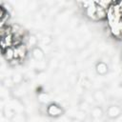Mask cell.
<instances>
[{
  "mask_svg": "<svg viewBox=\"0 0 122 122\" xmlns=\"http://www.w3.org/2000/svg\"><path fill=\"white\" fill-rule=\"evenodd\" d=\"M47 112L51 116L56 117V116H59L63 113V110L61 109L60 106H58L56 104H51V105H49V107L47 109Z\"/></svg>",
  "mask_w": 122,
  "mask_h": 122,
  "instance_id": "1",
  "label": "cell"
},
{
  "mask_svg": "<svg viewBox=\"0 0 122 122\" xmlns=\"http://www.w3.org/2000/svg\"><path fill=\"white\" fill-rule=\"evenodd\" d=\"M11 121L12 122H25L26 121V117L23 113H15L12 117H11Z\"/></svg>",
  "mask_w": 122,
  "mask_h": 122,
  "instance_id": "9",
  "label": "cell"
},
{
  "mask_svg": "<svg viewBox=\"0 0 122 122\" xmlns=\"http://www.w3.org/2000/svg\"><path fill=\"white\" fill-rule=\"evenodd\" d=\"M95 70H96V72H97L98 74H100V75H105V74L108 72L109 68H108V65H107L105 62L100 61V62H98V63L95 65Z\"/></svg>",
  "mask_w": 122,
  "mask_h": 122,
  "instance_id": "6",
  "label": "cell"
},
{
  "mask_svg": "<svg viewBox=\"0 0 122 122\" xmlns=\"http://www.w3.org/2000/svg\"><path fill=\"white\" fill-rule=\"evenodd\" d=\"M31 56L36 61H40V60H42L44 58L45 53H44V51L40 47L37 46V47L32 48V50H31Z\"/></svg>",
  "mask_w": 122,
  "mask_h": 122,
  "instance_id": "4",
  "label": "cell"
},
{
  "mask_svg": "<svg viewBox=\"0 0 122 122\" xmlns=\"http://www.w3.org/2000/svg\"><path fill=\"white\" fill-rule=\"evenodd\" d=\"M2 52H3V55L7 61L10 62L13 59H15V48H13L12 46L6 48L5 50L2 51Z\"/></svg>",
  "mask_w": 122,
  "mask_h": 122,
  "instance_id": "2",
  "label": "cell"
},
{
  "mask_svg": "<svg viewBox=\"0 0 122 122\" xmlns=\"http://www.w3.org/2000/svg\"><path fill=\"white\" fill-rule=\"evenodd\" d=\"M91 114L93 118H100L103 115V111L100 107H94L91 111Z\"/></svg>",
  "mask_w": 122,
  "mask_h": 122,
  "instance_id": "7",
  "label": "cell"
},
{
  "mask_svg": "<svg viewBox=\"0 0 122 122\" xmlns=\"http://www.w3.org/2000/svg\"><path fill=\"white\" fill-rule=\"evenodd\" d=\"M93 97H94V99H95L96 101H99V102H102V101H104V99H105L104 93H103L102 92H99V91L94 92Z\"/></svg>",
  "mask_w": 122,
  "mask_h": 122,
  "instance_id": "11",
  "label": "cell"
},
{
  "mask_svg": "<svg viewBox=\"0 0 122 122\" xmlns=\"http://www.w3.org/2000/svg\"><path fill=\"white\" fill-rule=\"evenodd\" d=\"M37 43H38V38L35 35L31 34L28 37V45L29 46L34 48V47H37Z\"/></svg>",
  "mask_w": 122,
  "mask_h": 122,
  "instance_id": "8",
  "label": "cell"
},
{
  "mask_svg": "<svg viewBox=\"0 0 122 122\" xmlns=\"http://www.w3.org/2000/svg\"><path fill=\"white\" fill-rule=\"evenodd\" d=\"M121 113V109L118 106H110L107 110V114L111 118H115Z\"/></svg>",
  "mask_w": 122,
  "mask_h": 122,
  "instance_id": "5",
  "label": "cell"
},
{
  "mask_svg": "<svg viewBox=\"0 0 122 122\" xmlns=\"http://www.w3.org/2000/svg\"><path fill=\"white\" fill-rule=\"evenodd\" d=\"M11 79H12L13 84H20L23 80V76L20 73H15L11 76Z\"/></svg>",
  "mask_w": 122,
  "mask_h": 122,
  "instance_id": "10",
  "label": "cell"
},
{
  "mask_svg": "<svg viewBox=\"0 0 122 122\" xmlns=\"http://www.w3.org/2000/svg\"><path fill=\"white\" fill-rule=\"evenodd\" d=\"M27 54V46L24 44H19L15 46V59L24 58Z\"/></svg>",
  "mask_w": 122,
  "mask_h": 122,
  "instance_id": "3",
  "label": "cell"
}]
</instances>
